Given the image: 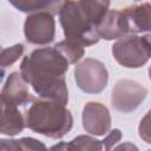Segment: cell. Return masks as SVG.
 Here are the masks:
<instances>
[{
    "instance_id": "cell-1",
    "label": "cell",
    "mask_w": 151,
    "mask_h": 151,
    "mask_svg": "<svg viewBox=\"0 0 151 151\" xmlns=\"http://www.w3.org/2000/svg\"><path fill=\"white\" fill-rule=\"evenodd\" d=\"M68 66V60L54 46L41 47L24 57L20 73L39 98L54 100L66 106L68 88L65 74Z\"/></svg>"
},
{
    "instance_id": "cell-2",
    "label": "cell",
    "mask_w": 151,
    "mask_h": 151,
    "mask_svg": "<svg viewBox=\"0 0 151 151\" xmlns=\"http://www.w3.org/2000/svg\"><path fill=\"white\" fill-rule=\"evenodd\" d=\"M109 7V1H64L58 15L65 39L83 47L97 44L100 40L98 25Z\"/></svg>"
},
{
    "instance_id": "cell-3",
    "label": "cell",
    "mask_w": 151,
    "mask_h": 151,
    "mask_svg": "<svg viewBox=\"0 0 151 151\" xmlns=\"http://www.w3.org/2000/svg\"><path fill=\"white\" fill-rule=\"evenodd\" d=\"M26 127L52 139H60L73 126V116L63 104L35 98L25 110Z\"/></svg>"
},
{
    "instance_id": "cell-4",
    "label": "cell",
    "mask_w": 151,
    "mask_h": 151,
    "mask_svg": "<svg viewBox=\"0 0 151 151\" xmlns=\"http://www.w3.org/2000/svg\"><path fill=\"white\" fill-rule=\"evenodd\" d=\"M74 80L83 92L97 94L105 90L109 81V72L100 60L86 58L76 65Z\"/></svg>"
},
{
    "instance_id": "cell-5",
    "label": "cell",
    "mask_w": 151,
    "mask_h": 151,
    "mask_svg": "<svg viewBox=\"0 0 151 151\" xmlns=\"http://www.w3.org/2000/svg\"><path fill=\"white\" fill-rule=\"evenodd\" d=\"M111 52L116 61L126 68H139L150 59L142 38L136 34H127L118 39L112 45Z\"/></svg>"
},
{
    "instance_id": "cell-6",
    "label": "cell",
    "mask_w": 151,
    "mask_h": 151,
    "mask_svg": "<svg viewBox=\"0 0 151 151\" xmlns=\"http://www.w3.org/2000/svg\"><path fill=\"white\" fill-rule=\"evenodd\" d=\"M147 90L136 80L120 79L116 83L111 93L112 107L122 113H131L146 98Z\"/></svg>"
},
{
    "instance_id": "cell-7",
    "label": "cell",
    "mask_w": 151,
    "mask_h": 151,
    "mask_svg": "<svg viewBox=\"0 0 151 151\" xmlns=\"http://www.w3.org/2000/svg\"><path fill=\"white\" fill-rule=\"evenodd\" d=\"M24 34L29 44H51L55 37L54 14L47 11L28 14L24 22Z\"/></svg>"
},
{
    "instance_id": "cell-8",
    "label": "cell",
    "mask_w": 151,
    "mask_h": 151,
    "mask_svg": "<svg viewBox=\"0 0 151 151\" xmlns=\"http://www.w3.org/2000/svg\"><path fill=\"white\" fill-rule=\"evenodd\" d=\"M83 127L93 136H104L111 127V114L109 109L98 101H88L83 107Z\"/></svg>"
},
{
    "instance_id": "cell-9",
    "label": "cell",
    "mask_w": 151,
    "mask_h": 151,
    "mask_svg": "<svg viewBox=\"0 0 151 151\" xmlns=\"http://www.w3.org/2000/svg\"><path fill=\"white\" fill-rule=\"evenodd\" d=\"M35 98L29 93L27 83L24 80L21 73L12 72L6 79L1 90V100L25 107Z\"/></svg>"
},
{
    "instance_id": "cell-10",
    "label": "cell",
    "mask_w": 151,
    "mask_h": 151,
    "mask_svg": "<svg viewBox=\"0 0 151 151\" xmlns=\"http://www.w3.org/2000/svg\"><path fill=\"white\" fill-rule=\"evenodd\" d=\"M123 14L127 21L129 34L151 32V4H133L125 7Z\"/></svg>"
},
{
    "instance_id": "cell-11",
    "label": "cell",
    "mask_w": 151,
    "mask_h": 151,
    "mask_svg": "<svg viewBox=\"0 0 151 151\" xmlns=\"http://www.w3.org/2000/svg\"><path fill=\"white\" fill-rule=\"evenodd\" d=\"M98 34L100 39L113 40L120 39L129 34L127 21L122 11L109 9L98 25Z\"/></svg>"
},
{
    "instance_id": "cell-12",
    "label": "cell",
    "mask_w": 151,
    "mask_h": 151,
    "mask_svg": "<svg viewBox=\"0 0 151 151\" xmlns=\"http://www.w3.org/2000/svg\"><path fill=\"white\" fill-rule=\"evenodd\" d=\"M26 127L25 114L20 112L19 106L1 100V133L6 136H17Z\"/></svg>"
},
{
    "instance_id": "cell-13",
    "label": "cell",
    "mask_w": 151,
    "mask_h": 151,
    "mask_svg": "<svg viewBox=\"0 0 151 151\" xmlns=\"http://www.w3.org/2000/svg\"><path fill=\"white\" fill-rule=\"evenodd\" d=\"M50 151H103L101 140L87 134H80L70 142H60L50 147Z\"/></svg>"
},
{
    "instance_id": "cell-14",
    "label": "cell",
    "mask_w": 151,
    "mask_h": 151,
    "mask_svg": "<svg viewBox=\"0 0 151 151\" xmlns=\"http://www.w3.org/2000/svg\"><path fill=\"white\" fill-rule=\"evenodd\" d=\"M8 2L14 6L18 11L24 13H37V12H51L53 14L59 13L60 7L64 1L57 0H8Z\"/></svg>"
},
{
    "instance_id": "cell-15",
    "label": "cell",
    "mask_w": 151,
    "mask_h": 151,
    "mask_svg": "<svg viewBox=\"0 0 151 151\" xmlns=\"http://www.w3.org/2000/svg\"><path fill=\"white\" fill-rule=\"evenodd\" d=\"M54 47L63 53V55L68 60L70 65L78 63L85 54V50L83 46L72 42L70 40H61L54 45Z\"/></svg>"
},
{
    "instance_id": "cell-16",
    "label": "cell",
    "mask_w": 151,
    "mask_h": 151,
    "mask_svg": "<svg viewBox=\"0 0 151 151\" xmlns=\"http://www.w3.org/2000/svg\"><path fill=\"white\" fill-rule=\"evenodd\" d=\"M24 51H25V47L22 44H15L11 47H6V48L1 50L0 66L2 68V74H4L6 67L12 66L24 54Z\"/></svg>"
},
{
    "instance_id": "cell-17",
    "label": "cell",
    "mask_w": 151,
    "mask_h": 151,
    "mask_svg": "<svg viewBox=\"0 0 151 151\" xmlns=\"http://www.w3.org/2000/svg\"><path fill=\"white\" fill-rule=\"evenodd\" d=\"M138 134L145 143L151 144V109L142 118L138 126Z\"/></svg>"
},
{
    "instance_id": "cell-18",
    "label": "cell",
    "mask_w": 151,
    "mask_h": 151,
    "mask_svg": "<svg viewBox=\"0 0 151 151\" xmlns=\"http://www.w3.org/2000/svg\"><path fill=\"white\" fill-rule=\"evenodd\" d=\"M21 143L24 146V151H50V149H47L42 142L32 137H22Z\"/></svg>"
},
{
    "instance_id": "cell-19",
    "label": "cell",
    "mask_w": 151,
    "mask_h": 151,
    "mask_svg": "<svg viewBox=\"0 0 151 151\" xmlns=\"http://www.w3.org/2000/svg\"><path fill=\"white\" fill-rule=\"evenodd\" d=\"M120 139H122V131L119 129H113L112 131H110V133L104 138V140H101L104 151H112L114 145L118 144Z\"/></svg>"
},
{
    "instance_id": "cell-20",
    "label": "cell",
    "mask_w": 151,
    "mask_h": 151,
    "mask_svg": "<svg viewBox=\"0 0 151 151\" xmlns=\"http://www.w3.org/2000/svg\"><path fill=\"white\" fill-rule=\"evenodd\" d=\"M0 151H24V146L20 139H1Z\"/></svg>"
},
{
    "instance_id": "cell-21",
    "label": "cell",
    "mask_w": 151,
    "mask_h": 151,
    "mask_svg": "<svg viewBox=\"0 0 151 151\" xmlns=\"http://www.w3.org/2000/svg\"><path fill=\"white\" fill-rule=\"evenodd\" d=\"M112 151H139V149L137 147L136 144L131 142H123V143L116 144Z\"/></svg>"
},
{
    "instance_id": "cell-22",
    "label": "cell",
    "mask_w": 151,
    "mask_h": 151,
    "mask_svg": "<svg viewBox=\"0 0 151 151\" xmlns=\"http://www.w3.org/2000/svg\"><path fill=\"white\" fill-rule=\"evenodd\" d=\"M140 38H142V41H143V44H144V46L146 48L149 58H151V33L150 34H145V35H143Z\"/></svg>"
},
{
    "instance_id": "cell-23",
    "label": "cell",
    "mask_w": 151,
    "mask_h": 151,
    "mask_svg": "<svg viewBox=\"0 0 151 151\" xmlns=\"http://www.w3.org/2000/svg\"><path fill=\"white\" fill-rule=\"evenodd\" d=\"M149 78H150V80H151V66L149 67Z\"/></svg>"
},
{
    "instance_id": "cell-24",
    "label": "cell",
    "mask_w": 151,
    "mask_h": 151,
    "mask_svg": "<svg viewBox=\"0 0 151 151\" xmlns=\"http://www.w3.org/2000/svg\"><path fill=\"white\" fill-rule=\"evenodd\" d=\"M147 151H151V150H147Z\"/></svg>"
}]
</instances>
